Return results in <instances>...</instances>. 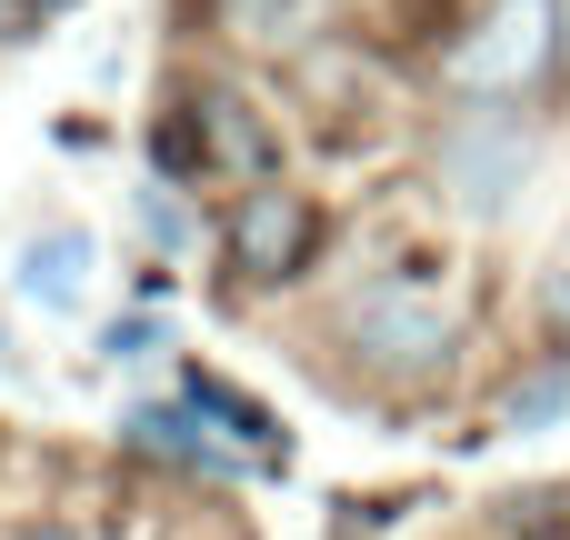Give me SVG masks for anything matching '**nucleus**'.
Returning <instances> with one entry per match:
<instances>
[{
    "label": "nucleus",
    "mask_w": 570,
    "mask_h": 540,
    "mask_svg": "<svg viewBox=\"0 0 570 540\" xmlns=\"http://www.w3.org/2000/svg\"><path fill=\"white\" fill-rule=\"evenodd\" d=\"M311 251H321V200L281 190V180H250L240 210H230V271L240 281H301Z\"/></svg>",
    "instance_id": "f257e3e1"
},
{
    "label": "nucleus",
    "mask_w": 570,
    "mask_h": 540,
    "mask_svg": "<svg viewBox=\"0 0 570 540\" xmlns=\"http://www.w3.org/2000/svg\"><path fill=\"white\" fill-rule=\"evenodd\" d=\"M170 160H180V170H250V180H271V130H261L240 100L200 90V100L180 110V140H170Z\"/></svg>",
    "instance_id": "f03ea898"
},
{
    "label": "nucleus",
    "mask_w": 570,
    "mask_h": 540,
    "mask_svg": "<svg viewBox=\"0 0 570 540\" xmlns=\"http://www.w3.org/2000/svg\"><path fill=\"white\" fill-rule=\"evenodd\" d=\"M521 170H531V140H521L501 110H481V120L451 130V190H461L471 210H501V200L521 190Z\"/></svg>",
    "instance_id": "7ed1b4c3"
},
{
    "label": "nucleus",
    "mask_w": 570,
    "mask_h": 540,
    "mask_svg": "<svg viewBox=\"0 0 570 540\" xmlns=\"http://www.w3.org/2000/svg\"><path fill=\"white\" fill-rule=\"evenodd\" d=\"M80 291H90V240H80V230H40V240L20 251V301L80 311Z\"/></svg>",
    "instance_id": "20e7f679"
},
{
    "label": "nucleus",
    "mask_w": 570,
    "mask_h": 540,
    "mask_svg": "<svg viewBox=\"0 0 570 540\" xmlns=\"http://www.w3.org/2000/svg\"><path fill=\"white\" fill-rule=\"evenodd\" d=\"M130 451H150V461H180V471H210V451L190 441V411H130Z\"/></svg>",
    "instance_id": "39448f33"
},
{
    "label": "nucleus",
    "mask_w": 570,
    "mask_h": 540,
    "mask_svg": "<svg viewBox=\"0 0 570 540\" xmlns=\"http://www.w3.org/2000/svg\"><path fill=\"white\" fill-rule=\"evenodd\" d=\"M531 60H541V0H511V10H501V40H491V60H481V70H491V80H511V70H531Z\"/></svg>",
    "instance_id": "423d86ee"
},
{
    "label": "nucleus",
    "mask_w": 570,
    "mask_h": 540,
    "mask_svg": "<svg viewBox=\"0 0 570 540\" xmlns=\"http://www.w3.org/2000/svg\"><path fill=\"white\" fill-rule=\"evenodd\" d=\"M190 411H210L220 431H240V441H261V451H271V411H261V401H240V391H220L210 371H190Z\"/></svg>",
    "instance_id": "0eeeda50"
},
{
    "label": "nucleus",
    "mask_w": 570,
    "mask_h": 540,
    "mask_svg": "<svg viewBox=\"0 0 570 540\" xmlns=\"http://www.w3.org/2000/svg\"><path fill=\"white\" fill-rule=\"evenodd\" d=\"M561 411H570V371H541V381L511 401V431H551Z\"/></svg>",
    "instance_id": "6e6552de"
},
{
    "label": "nucleus",
    "mask_w": 570,
    "mask_h": 540,
    "mask_svg": "<svg viewBox=\"0 0 570 540\" xmlns=\"http://www.w3.org/2000/svg\"><path fill=\"white\" fill-rule=\"evenodd\" d=\"M140 220H150V240H160V251H180V240H190V210H180L170 190H150V200H140Z\"/></svg>",
    "instance_id": "1a4fd4ad"
},
{
    "label": "nucleus",
    "mask_w": 570,
    "mask_h": 540,
    "mask_svg": "<svg viewBox=\"0 0 570 540\" xmlns=\"http://www.w3.org/2000/svg\"><path fill=\"white\" fill-rule=\"evenodd\" d=\"M230 20L261 30V40H281V30H291V0H230Z\"/></svg>",
    "instance_id": "9d476101"
},
{
    "label": "nucleus",
    "mask_w": 570,
    "mask_h": 540,
    "mask_svg": "<svg viewBox=\"0 0 570 540\" xmlns=\"http://www.w3.org/2000/svg\"><path fill=\"white\" fill-rule=\"evenodd\" d=\"M20 540H80V531H60V521H30V531H20Z\"/></svg>",
    "instance_id": "9b49d317"
},
{
    "label": "nucleus",
    "mask_w": 570,
    "mask_h": 540,
    "mask_svg": "<svg viewBox=\"0 0 570 540\" xmlns=\"http://www.w3.org/2000/svg\"><path fill=\"white\" fill-rule=\"evenodd\" d=\"M0 351H10V341H0Z\"/></svg>",
    "instance_id": "f8f14e48"
}]
</instances>
